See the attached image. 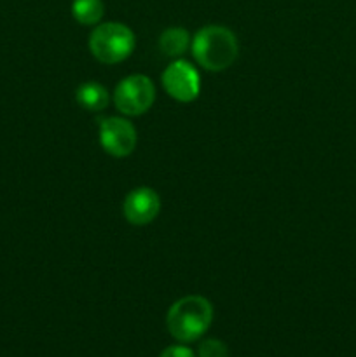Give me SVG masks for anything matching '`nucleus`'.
Segmentation results:
<instances>
[{
    "label": "nucleus",
    "mask_w": 356,
    "mask_h": 357,
    "mask_svg": "<svg viewBox=\"0 0 356 357\" xmlns=\"http://www.w3.org/2000/svg\"><path fill=\"white\" fill-rule=\"evenodd\" d=\"M195 63L208 72L227 70L237 58L239 44L229 28L220 24H208L198 30L191 42Z\"/></svg>",
    "instance_id": "obj_1"
},
{
    "label": "nucleus",
    "mask_w": 356,
    "mask_h": 357,
    "mask_svg": "<svg viewBox=\"0 0 356 357\" xmlns=\"http://www.w3.org/2000/svg\"><path fill=\"white\" fill-rule=\"evenodd\" d=\"M212 321L213 307L209 300L199 295H188L170 307L166 326L175 340L188 344L201 338L208 331Z\"/></svg>",
    "instance_id": "obj_2"
},
{
    "label": "nucleus",
    "mask_w": 356,
    "mask_h": 357,
    "mask_svg": "<svg viewBox=\"0 0 356 357\" xmlns=\"http://www.w3.org/2000/svg\"><path fill=\"white\" fill-rule=\"evenodd\" d=\"M135 33L126 24L117 21L98 23L89 35V51L105 65H115L131 56L135 51Z\"/></svg>",
    "instance_id": "obj_3"
},
{
    "label": "nucleus",
    "mask_w": 356,
    "mask_h": 357,
    "mask_svg": "<svg viewBox=\"0 0 356 357\" xmlns=\"http://www.w3.org/2000/svg\"><path fill=\"white\" fill-rule=\"evenodd\" d=\"M156 100V87L147 75L133 73L115 86L114 105L126 117H138L150 110Z\"/></svg>",
    "instance_id": "obj_4"
},
{
    "label": "nucleus",
    "mask_w": 356,
    "mask_h": 357,
    "mask_svg": "<svg viewBox=\"0 0 356 357\" xmlns=\"http://www.w3.org/2000/svg\"><path fill=\"white\" fill-rule=\"evenodd\" d=\"M168 96L180 103H191L201 93V77L198 70L185 59H173L161 75Z\"/></svg>",
    "instance_id": "obj_5"
},
{
    "label": "nucleus",
    "mask_w": 356,
    "mask_h": 357,
    "mask_svg": "<svg viewBox=\"0 0 356 357\" xmlns=\"http://www.w3.org/2000/svg\"><path fill=\"white\" fill-rule=\"evenodd\" d=\"M98 135H100L98 138H100L101 149L108 155L117 157V159L131 155L133 150L136 149V143H138L135 126L124 117L100 119Z\"/></svg>",
    "instance_id": "obj_6"
},
{
    "label": "nucleus",
    "mask_w": 356,
    "mask_h": 357,
    "mask_svg": "<svg viewBox=\"0 0 356 357\" xmlns=\"http://www.w3.org/2000/svg\"><path fill=\"white\" fill-rule=\"evenodd\" d=\"M161 211V199L154 188L138 187L126 195L122 215L131 225L143 227L152 223Z\"/></svg>",
    "instance_id": "obj_7"
},
{
    "label": "nucleus",
    "mask_w": 356,
    "mask_h": 357,
    "mask_svg": "<svg viewBox=\"0 0 356 357\" xmlns=\"http://www.w3.org/2000/svg\"><path fill=\"white\" fill-rule=\"evenodd\" d=\"M191 42L192 38L185 28L171 26L159 35L157 45H159V51L163 52L164 56L178 59L191 49Z\"/></svg>",
    "instance_id": "obj_8"
},
{
    "label": "nucleus",
    "mask_w": 356,
    "mask_h": 357,
    "mask_svg": "<svg viewBox=\"0 0 356 357\" xmlns=\"http://www.w3.org/2000/svg\"><path fill=\"white\" fill-rule=\"evenodd\" d=\"M75 100L87 112H101L110 103V94L101 84L84 82L77 87Z\"/></svg>",
    "instance_id": "obj_9"
},
{
    "label": "nucleus",
    "mask_w": 356,
    "mask_h": 357,
    "mask_svg": "<svg viewBox=\"0 0 356 357\" xmlns=\"http://www.w3.org/2000/svg\"><path fill=\"white\" fill-rule=\"evenodd\" d=\"M105 14V6L101 0H73L72 16L77 23L94 26L101 21Z\"/></svg>",
    "instance_id": "obj_10"
},
{
    "label": "nucleus",
    "mask_w": 356,
    "mask_h": 357,
    "mask_svg": "<svg viewBox=\"0 0 356 357\" xmlns=\"http://www.w3.org/2000/svg\"><path fill=\"white\" fill-rule=\"evenodd\" d=\"M199 357H229V349L222 340L216 338H206L201 342L198 349Z\"/></svg>",
    "instance_id": "obj_11"
},
{
    "label": "nucleus",
    "mask_w": 356,
    "mask_h": 357,
    "mask_svg": "<svg viewBox=\"0 0 356 357\" xmlns=\"http://www.w3.org/2000/svg\"><path fill=\"white\" fill-rule=\"evenodd\" d=\"M159 357H195V354L185 345H170L161 352Z\"/></svg>",
    "instance_id": "obj_12"
}]
</instances>
